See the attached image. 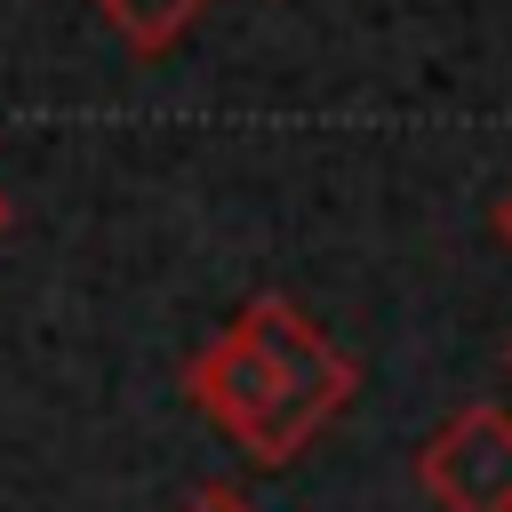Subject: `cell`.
Returning a JSON list of instances; mask_svg holds the SVG:
<instances>
[{"label":"cell","instance_id":"6da1fadb","mask_svg":"<svg viewBox=\"0 0 512 512\" xmlns=\"http://www.w3.org/2000/svg\"><path fill=\"white\" fill-rule=\"evenodd\" d=\"M352 392H360V368L288 296H248L184 360V400L248 464H296L352 408Z\"/></svg>","mask_w":512,"mask_h":512},{"label":"cell","instance_id":"7a4b0ae2","mask_svg":"<svg viewBox=\"0 0 512 512\" xmlns=\"http://www.w3.org/2000/svg\"><path fill=\"white\" fill-rule=\"evenodd\" d=\"M416 488L440 512H512V416L496 400L456 408L416 448Z\"/></svg>","mask_w":512,"mask_h":512},{"label":"cell","instance_id":"3957f363","mask_svg":"<svg viewBox=\"0 0 512 512\" xmlns=\"http://www.w3.org/2000/svg\"><path fill=\"white\" fill-rule=\"evenodd\" d=\"M96 16H104L136 56H160V48H176V40L208 16V0H96Z\"/></svg>","mask_w":512,"mask_h":512},{"label":"cell","instance_id":"277c9868","mask_svg":"<svg viewBox=\"0 0 512 512\" xmlns=\"http://www.w3.org/2000/svg\"><path fill=\"white\" fill-rule=\"evenodd\" d=\"M176 512H256V504H248V496H240L232 480H208V488H192V496H184Z\"/></svg>","mask_w":512,"mask_h":512},{"label":"cell","instance_id":"5b68a950","mask_svg":"<svg viewBox=\"0 0 512 512\" xmlns=\"http://www.w3.org/2000/svg\"><path fill=\"white\" fill-rule=\"evenodd\" d=\"M496 240H504V248H512V192H504V200H496Z\"/></svg>","mask_w":512,"mask_h":512},{"label":"cell","instance_id":"8992f818","mask_svg":"<svg viewBox=\"0 0 512 512\" xmlns=\"http://www.w3.org/2000/svg\"><path fill=\"white\" fill-rule=\"evenodd\" d=\"M8 224H16V208H8V192H0V232H8Z\"/></svg>","mask_w":512,"mask_h":512},{"label":"cell","instance_id":"52a82bcc","mask_svg":"<svg viewBox=\"0 0 512 512\" xmlns=\"http://www.w3.org/2000/svg\"><path fill=\"white\" fill-rule=\"evenodd\" d=\"M504 368H512V344H504Z\"/></svg>","mask_w":512,"mask_h":512}]
</instances>
